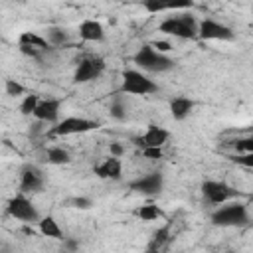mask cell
I'll return each mask as SVG.
<instances>
[{
	"mask_svg": "<svg viewBox=\"0 0 253 253\" xmlns=\"http://www.w3.org/2000/svg\"><path fill=\"white\" fill-rule=\"evenodd\" d=\"M158 32L182 38V40H196L198 38V20L192 14H178L168 16L158 24Z\"/></svg>",
	"mask_w": 253,
	"mask_h": 253,
	"instance_id": "cell-1",
	"label": "cell"
},
{
	"mask_svg": "<svg viewBox=\"0 0 253 253\" xmlns=\"http://www.w3.org/2000/svg\"><path fill=\"white\" fill-rule=\"evenodd\" d=\"M211 223L219 227H241L249 223V210L245 204L231 202L221 204L217 210L211 211Z\"/></svg>",
	"mask_w": 253,
	"mask_h": 253,
	"instance_id": "cell-2",
	"label": "cell"
},
{
	"mask_svg": "<svg viewBox=\"0 0 253 253\" xmlns=\"http://www.w3.org/2000/svg\"><path fill=\"white\" fill-rule=\"evenodd\" d=\"M132 61L142 69V71H150V73H164L170 71L176 61L164 53H158L150 47V43H144L142 47H138V51L132 55Z\"/></svg>",
	"mask_w": 253,
	"mask_h": 253,
	"instance_id": "cell-3",
	"label": "cell"
},
{
	"mask_svg": "<svg viewBox=\"0 0 253 253\" xmlns=\"http://www.w3.org/2000/svg\"><path fill=\"white\" fill-rule=\"evenodd\" d=\"M158 85L144 75L138 69H125L123 71V83H121V93H128V95H150L156 93Z\"/></svg>",
	"mask_w": 253,
	"mask_h": 253,
	"instance_id": "cell-4",
	"label": "cell"
},
{
	"mask_svg": "<svg viewBox=\"0 0 253 253\" xmlns=\"http://www.w3.org/2000/svg\"><path fill=\"white\" fill-rule=\"evenodd\" d=\"M99 126L97 121L85 119V117H65L57 121L49 130L47 136H69V134H83L89 130H95Z\"/></svg>",
	"mask_w": 253,
	"mask_h": 253,
	"instance_id": "cell-5",
	"label": "cell"
},
{
	"mask_svg": "<svg viewBox=\"0 0 253 253\" xmlns=\"http://www.w3.org/2000/svg\"><path fill=\"white\" fill-rule=\"evenodd\" d=\"M6 211L10 217L20 219L24 223H38L40 221V213L36 210V206L32 204V200L26 194H16L8 200L6 204Z\"/></svg>",
	"mask_w": 253,
	"mask_h": 253,
	"instance_id": "cell-6",
	"label": "cell"
},
{
	"mask_svg": "<svg viewBox=\"0 0 253 253\" xmlns=\"http://www.w3.org/2000/svg\"><path fill=\"white\" fill-rule=\"evenodd\" d=\"M198 38L206 42H233L235 32L213 18H204L198 22Z\"/></svg>",
	"mask_w": 253,
	"mask_h": 253,
	"instance_id": "cell-7",
	"label": "cell"
},
{
	"mask_svg": "<svg viewBox=\"0 0 253 253\" xmlns=\"http://www.w3.org/2000/svg\"><path fill=\"white\" fill-rule=\"evenodd\" d=\"M202 194L204 198L213 204V206H221V204H227L231 198L239 196L237 190H233L231 186H227L225 182H219V180H206L202 184Z\"/></svg>",
	"mask_w": 253,
	"mask_h": 253,
	"instance_id": "cell-8",
	"label": "cell"
},
{
	"mask_svg": "<svg viewBox=\"0 0 253 253\" xmlns=\"http://www.w3.org/2000/svg\"><path fill=\"white\" fill-rule=\"evenodd\" d=\"M105 71V61L97 55H87L79 59L75 71H73V83H89L97 79Z\"/></svg>",
	"mask_w": 253,
	"mask_h": 253,
	"instance_id": "cell-9",
	"label": "cell"
},
{
	"mask_svg": "<svg viewBox=\"0 0 253 253\" xmlns=\"http://www.w3.org/2000/svg\"><path fill=\"white\" fill-rule=\"evenodd\" d=\"M43 190V174L38 166L26 164L20 172V194H38Z\"/></svg>",
	"mask_w": 253,
	"mask_h": 253,
	"instance_id": "cell-10",
	"label": "cell"
},
{
	"mask_svg": "<svg viewBox=\"0 0 253 253\" xmlns=\"http://www.w3.org/2000/svg\"><path fill=\"white\" fill-rule=\"evenodd\" d=\"M162 186H164V176L162 172H150V174H144L136 180H132L128 184L130 190L138 192V194H144V196H156L162 192Z\"/></svg>",
	"mask_w": 253,
	"mask_h": 253,
	"instance_id": "cell-11",
	"label": "cell"
},
{
	"mask_svg": "<svg viewBox=\"0 0 253 253\" xmlns=\"http://www.w3.org/2000/svg\"><path fill=\"white\" fill-rule=\"evenodd\" d=\"M59 111H61V99H53V97L40 99L32 117L43 125H55L59 121Z\"/></svg>",
	"mask_w": 253,
	"mask_h": 253,
	"instance_id": "cell-12",
	"label": "cell"
},
{
	"mask_svg": "<svg viewBox=\"0 0 253 253\" xmlns=\"http://www.w3.org/2000/svg\"><path fill=\"white\" fill-rule=\"evenodd\" d=\"M168 136H170V132L166 128H162L158 125H148V128L144 130V134L134 136L132 142L136 146H140V148H162L166 144Z\"/></svg>",
	"mask_w": 253,
	"mask_h": 253,
	"instance_id": "cell-13",
	"label": "cell"
},
{
	"mask_svg": "<svg viewBox=\"0 0 253 253\" xmlns=\"http://www.w3.org/2000/svg\"><path fill=\"white\" fill-rule=\"evenodd\" d=\"M93 172L97 178H103V180H121L123 178V162H121V158L107 156L103 162H99L93 168Z\"/></svg>",
	"mask_w": 253,
	"mask_h": 253,
	"instance_id": "cell-14",
	"label": "cell"
},
{
	"mask_svg": "<svg viewBox=\"0 0 253 253\" xmlns=\"http://www.w3.org/2000/svg\"><path fill=\"white\" fill-rule=\"evenodd\" d=\"M79 38L83 42H103L105 40V28L97 20H83L79 24Z\"/></svg>",
	"mask_w": 253,
	"mask_h": 253,
	"instance_id": "cell-15",
	"label": "cell"
},
{
	"mask_svg": "<svg viewBox=\"0 0 253 253\" xmlns=\"http://www.w3.org/2000/svg\"><path fill=\"white\" fill-rule=\"evenodd\" d=\"M196 103L190 99V97H184V95H178L170 101V115L174 121H184L190 117V113L194 111Z\"/></svg>",
	"mask_w": 253,
	"mask_h": 253,
	"instance_id": "cell-16",
	"label": "cell"
},
{
	"mask_svg": "<svg viewBox=\"0 0 253 253\" xmlns=\"http://www.w3.org/2000/svg\"><path fill=\"white\" fill-rule=\"evenodd\" d=\"M38 231L43 235V237H49V239H63L65 235H63V229L59 227V223H57V219L53 217V215H43V217H40V221H38Z\"/></svg>",
	"mask_w": 253,
	"mask_h": 253,
	"instance_id": "cell-17",
	"label": "cell"
},
{
	"mask_svg": "<svg viewBox=\"0 0 253 253\" xmlns=\"http://www.w3.org/2000/svg\"><path fill=\"white\" fill-rule=\"evenodd\" d=\"M20 45H28V47H34V49H40V51H51L53 47L47 43V40L36 32H22L20 38H18Z\"/></svg>",
	"mask_w": 253,
	"mask_h": 253,
	"instance_id": "cell-18",
	"label": "cell"
},
{
	"mask_svg": "<svg viewBox=\"0 0 253 253\" xmlns=\"http://www.w3.org/2000/svg\"><path fill=\"white\" fill-rule=\"evenodd\" d=\"M45 160H47L49 164L61 166V164L71 162V156H69V152H67L63 146H49L47 152H45Z\"/></svg>",
	"mask_w": 253,
	"mask_h": 253,
	"instance_id": "cell-19",
	"label": "cell"
},
{
	"mask_svg": "<svg viewBox=\"0 0 253 253\" xmlns=\"http://www.w3.org/2000/svg\"><path fill=\"white\" fill-rule=\"evenodd\" d=\"M134 215H136L140 221H154V219L162 217L164 213H162V210H160L158 206H154V204H144V206H138V208L134 210Z\"/></svg>",
	"mask_w": 253,
	"mask_h": 253,
	"instance_id": "cell-20",
	"label": "cell"
},
{
	"mask_svg": "<svg viewBox=\"0 0 253 253\" xmlns=\"http://www.w3.org/2000/svg\"><path fill=\"white\" fill-rule=\"evenodd\" d=\"M38 103H40V95H36V93L24 95V99H22V103H20V113H22L24 117H32V113L36 111Z\"/></svg>",
	"mask_w": 253,
	"mask_h": 253,
	"instance_id": "cell-21",
	"label": "cell"
},
{
	"mask_svg": "<svg viewBox=\"0 0 253 253\" xmlns=\"http://www.w3.org/2000/svg\"><path fill=\"white\" fill-rule=\"evenodd\" d=\"M45 40H47V43H49L51 47H59V45H63V43L67 42V34H65V30H61V28H49Z\"/></svg>",
	"mask_w": 253,
	"mask_h": 253,
	"instance_id": "cell-22",
	"label": "cell"
},
{
	"mask_svg": "<svg viewBox=\"0 0 253 253\" xmlns=\"http://www.w3.org/2000/svg\"><path fill=\"white\" fill-rule=\"evenodd\" d=\"M4 89H6L8 97H22V95H26V87L20 81H16V79H6Z\"/></svg>",
	"mask_w": 253,
	"mask_h": 253,
	"instance_id": "cell-23",
	"label": "cell"
},
{
	"mask_svg": "<svg viewBox=\"0 0 253 253\" xmlns=\"http://www.w3.org/2000/svg\"><path fill=\"white\" fill-rule=\"evenodd\" d=\"M142 8L150 14H162V12H168V2H160V0H146L142 4Z\"/></svg>",
	"mask_w": 253,
	"mask_h": 253,
	"instance_id": "cell-24",
	"label": "cell"
},
{
	"mask_svg": "<svg viewBox=\"0 0 253 253\" xmlns=\"http://www.w3.org/2000/svg\"><path fill=\"white\" fill-rule=\"evenodd\" d=\"M109 113L115 121H125L126 119V107L123 105V101H113L109 107Z\"/></svg>",
	"mask_w": 253,
	"mask_h": 253,
	"instance_id": "cell-25",
	"label": "cell"
},
{
	"mask_svg": "<svg viewBox=\"0 0 253 253\" xmlns=\"http://www.w3.org/2000/svg\"><path fill=\"white\" fill-rule=\"evenodd\" d=\"M233 148L237 150V154H243V152H253V136H245V138H237L231 142Z\"/></svg>",
	"mask_w": 253,
	"mask_h": 253,
	"instance_id": "cell-26",
	"label": "cell"
},
{
	"mask_svg": "<svg viewBox=\"0 0 253 253\" xmlns=\"http://www.w3.org/2000/svg\"><path fill=\"white\" fill-rule=\"evenodd\" d=\"M69 204L73 208H77V210H89V208H93V200L87 198V196H77V198L69 200Z\"/></svg>",
	"mask_w": 253,
	"mask_h": 253,
	"instance_id": "cell-27",
	"label": "cell"
},
{
	"mask_svg": "<svg viewBox=\"0 0 253 253\" xmlns=\"http://www.w3.org/2000/svg\"><path fill=\"white\" fill-rule=\"evenodd\" d=\"M231 160L237 162V164H241V166H245V168H253V152L235 154V156H231Z\"/></svg>",
	"mask_w": 253,
	"mask_h": 253,
	"instance_id": "cell-28",
	"label": "cell"
},
{
	"mask_svg": "<svg viewBox=\"0 0 253 253\" xmlns=\"http://www.w3.org/2000/svg\"><path fill=\"white\" fill-rule=\"evenodd\" d=\"M150 47L154 49V51H158V53H168V51H172V43L170 42H166V40H154V42H150Z\"/></svg>",
	"mask_w": 253,
	"mask_h": 253,
	"instance_id": "cell-29",
	"label": "cell"
},
{
	"mask_svg": "<svg viewBox=\"0 0 253 253\" xmlns=\"http://www.w3.org/2000/svg\"><path fill=\"white\" fill-rule=\"evenodd\" d=\"M20 51H22L24 55L32 57V59H38V61H42V59H43V55H45V53H49V51H40V49L28 47V45H20Z\"/></svg>",
	"mask_w": 253,
	"mask_h": 253,
	"instance_id": "cell-30",
	"label": "cell"
},
{
	"mask_svg": "<svg viewBox=\"0 0 253 253\" xmlns=\"http://www.w3.org/2000/svg\"><path fill=\"white\" fill-rule=\"evenodd\" d=\"M142 156L150 160H160L164 154H162V148H142Z\"/></svg>",
	"mask_w": 253,
	"mask_h": 253,
	"instance_id": "cell-31",
	"label": "cell"
},
{
	"mask_svg": "<svg viewBox=\"0 0 253 253\" xmlns=\"http://www.w3.org/2000/svg\"><path fill=\"white\" fill-rule=\"evenodd\" d=\"M61 241H63V247H65L69 253H75V251L79 249V241L73 239V237H63Z\"/></svg>",
	"mask_w": 253,
	"mask_h": 253,
	"instance_id": "cell-32",
	"label": "cell"
},
{
	"mask_svg": "<svg viewBox=\"0 0 253 253\" xmlns=\"http://www.w3.org/2000/svg\"><path fill=\"white\" fill-rule=\"evenodd\" d=\"M109 152H111V156H115V158H121V156H123V152H125V148H123L119 142H111V146H109Z\"/></svg>",
	"mask_w": 253,
	"mask_h": 253,
	"instance_id": "cell-33",
	"label": "cell"
}]
</instances>
